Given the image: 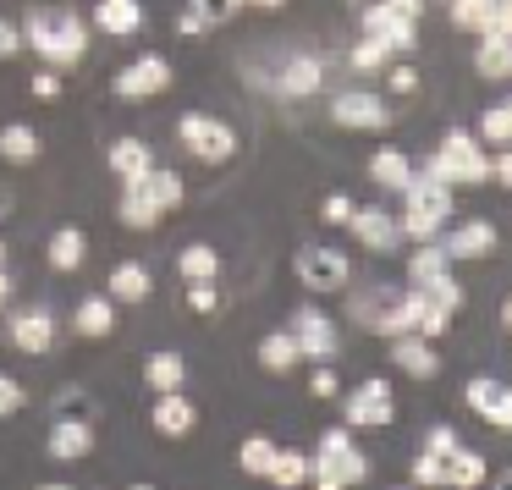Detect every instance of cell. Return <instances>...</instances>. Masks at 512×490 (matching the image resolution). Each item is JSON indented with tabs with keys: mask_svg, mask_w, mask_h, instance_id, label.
Here are the masks:
<instances>
[{
	"mask_svg": "<svg viewBox=\"0 0 512 490\" xmlns=\"http://www.w3.org/2000/svg\"><path fill=\"white\" fill-rule=\"evenodd\" d=\"M23 45L34 50L50 72H67L89 56V23H83L72 6H56V12H50V6H34V12L23 17Z\"/></svg>",
	"mask_w": 512,
	"mask_h": 490,
	"instance_id": "6da1fadb",
	"label": "cell"
},
{
	"mask_svg": "<svg viewBox=\"0 0 512 490\" xmlns=\"http://www.w3.org/2000/svg\"><path fill=\"white\" fill-rule=\"evenodd\" d=\"M402 237H413V243H435V237L446 232V221H452V188L446 182H435L430 171H419V177L402 188Z\"/></svg>",
	"mask_w": 512,
	"mask_h": 490,
	"instance_id": "7a4b0ae2",
	"label": "cell"
},
{
	"mask_svg": "<svg viewBox=\"0 0 512 490\" xmlns=\"http://www.w3.org/2000/svg\"><path fill=\"white\" fill-rule=\"evenodd\" d=\"M369 479V457L358 452L353 430H325L309 457V485L314 490H353Z\"/></svg>",
	"mask_w": 512,
	"mask_h": 490,
	"instance_id": "3957f363",
	"label": "cell"
},
{
	"mask_svg": "<svg viewBox=\"0 0 512 490\" xmlns=\"http://www.w3.org/2000/svg\"><path fill=\"white\" fill-rule=\"evenodd\" d=\"M424 171L446 188H479V182H490V155L474 133H446L435 155L424 160Z\"/></svg>",
	"mask_w": 512,
	"mask_h": 490,
	"instance_id": "277c9868",
	"label": "cell"
},
{
	"mask_svg": "<svg viewBox=\"0 0 512 490\" xmlns=\"http://www.w3.org/2000/svg\"><path fill=\"white\" fill-rule=\"evenodd\" d=\"M177 144L188 149L193 160H204V166H226V160L237 155V133L221 122V116L210 111H188L177 122Z\"/></svg>",
	"mask_w": 512,
	"mask_h": 490,
	"instance_id": "5b68a950",
	"label": "cell"
},
{
	"mask_svg": "<svg viewBox=\"0 0 512 490\" xmlns=\"http://www.w3.org/2000/svg\"><path fill=\"white\" fill-rule=\"evenodd\" d=\"M353 320L364 325V331H380V336H408L413 331V303H408V292L369 287L353 298Z\"/></svg>",
	"mask_w": 512,
	"mask_h": 490,
	"instance_id": "8992f818",
	"label": "cell"
},
{
	"mask_svg": "<svg viewBox=\"0 0 512 490\" xmlns=\"http://www.w3.org/2000/svg\"><path fill=\"white\" fill-rule=\"evenodd\" d=\"M331 122L347 127V133H386L391 127V105L369 89H342L331 100Z\"/></svg>",
	"mask_w": 512,
	"mask_h": 490,
	"instance_id": "52a82bcc",
	"label": "cell"
},
{
	"mask_svg": "<svg viewBox=\"0 0 512 490\" xmlns=\"http://www.w3.org/2000/svg\"><path fill=\"white\" fill-rule=\"evenodd\" d=\"M298 281H303L309 292H342L347 281H353V265H347L342 248L309 243V248H298Z\"/></svg>",
	"mask_w": 512,
	"mask_h": 490,
	"instance_id": "ba28073f",
	"label": "cell"
},
{
	"mask_svg": "<svg viewBox=\"0 0 512 490\" xmlns=\"http://www.w3.org/2000/svg\"><path fill=\"white\" fill-rule=\"evenodd\" d=\"M111 89L122 94V100H155V94H166V89H171V61L149 50V56L127 61V67L116 72Z\"/></svg>",
	"mask_w": 512,
	"mask_h": 490,
	"instance_id": "9c48e42d",
	"label": "cell"
},
{
	"mask_svg": "<svg viewBox=\"0 0 512 490\" xmlns=\"http://www.w3.org/2000/svg\"><path fill=\"white\" fill-rule=\"evenodd\" d=\"M342 413H347V430H380V424L397 419V397H391L386 380H364V386L342 402Z\"/></svg>",
	"mask_w": 512,
	"mask_h": 490,
	"instance_id": "30bf717a",
	"label": "cell"
},
{
	"mask_svg": "<svg viewBox=\"0 0 512 490\" xmlns=\"http://www.w3.org/2000/svg\"><path fill=\"white\" fill-rule=\"evenodd\" d=\"M287 331L298 336V347H303L309 364H336V358H342V336H336V325L325 320L320 309H298Z\"/></svg>",
	"mask_w": 512,
	"mask_h": 490,
	"instance_id": "8fae6325",
	"label": "cell"
},
{
	"mask_svg": "<svg viewBox=\"0 0 512 490\" xmlns=\"http://www.w3.org/2000/svg\"><path fill=\"white\" fill-rule=\"evenodd\" d=\"M6 336H12V347L23 358H45L50 347H56L61 325H56V314H50V309H17L12 320H6Z\"/></svg>",
	"mask_w": 512,
	"mask_h": 490,
	"instance_id": "7c38bea8",
	"label": "cell"
},
{
	"mask_svg": "<svg viewBox=\"0 0 512 490\" xmlns=\"http://www.w3.org/2000/svg\"><path fill=\"white\" fill-rule=\"evenodd\" d=\"M463 402L479 413L485 424H496V430H512V386L496 375H474L463 386Z\"/></svg>",
	"mask_w": 512,
	"mask_h": 490,
	"instance_id": "4fadbf2b",
	"label": "cell"
},
{
	"mask_svg": "<svg viewBox=\"0 0 512 490\" xmlns=\"http://www.w3.org/2000/svg\"><path fill=\"white\" fill-rule=\"evenodd\" d=\"M358 23H364L369 39H386L397 56H402V50H413V39H419V23H413V17H402L391 0H375V6H364V17H358Z\"/></svg>",
	"mask_w": 512,
	"mask_h": 490,
	"instance_id": "5bb4252c",
	"label": "cell"
},
{
	"mask_svg": "<svg viewBox=\"0 0 512 490\" xmlns=\"http://www.w3.org/2000/svg\"><path fill=\"white\" fill-rule=\"evenodd\" d=\"M347 232H353L369 254H391V248L402 243V221H397V215H386V210H375V204H358L353 221H347Z\"/></svg>",
	"mask_w": 512,
	"mask_h": 490,
	"instance_id": "9a60e30c",
	"label": "cell"
},
{
	"mask_svg": "<svg viewBox=\"0 0 512 490\" xmlns=\"http://www.w3.org/2000/svg\"><path fill=\"white\" fill-rule=\"evenodd\" d=\"M122 193L127 199H138V204H149L155 215H166V210H177L182 199H188V188H182V177L177 171H149V177H138V182H122Z\"/></svg>",
	"mask_w": 512,
	"mask_h": 490,
	"instance_id": "2e32d148",
	"label": "cell"
},
{
	"mask_svg": "<svg viewBox=\"0 0 512 490\" xmlns=\"http://www.w3.org/2000/svg\"><path fill=\"white\" fill-rule=\"evenodd\" d=\"M149 424H155L166 441H188V435L199 430V408H193V397H182V391H166V397H155Z\"/></svg>",
	"mask_w": 512,
	"mask_h": 490,
	"instance_id": "e0dca14e",
	"label": "cell"
},
{
	"mask_svg": "<svg viewBox=\"0 0 512 490\" xmlns=\"http://www.w3.org/2000/svg\"><path fill=\"white\" fill-rule=\"evenodd\" d=\"M149 12H144V0H94V28L111 39H133L144 34Z\"/></svg>",
	"mask_w": 512,
	"mask_h": 490,
	"instance_id": "ac0fdd59",
	"label": "cell"
},
{
	"mask_svg": "<svg viewBox=\"0 0 512 490\" xmlns=\"http://www.w3.org/2000/svg\"><path fill=\"white\" fill-rule=\"evenodd\" d=\"M155 292V276H149L138 259H122V265H111V281H105V298L116 303V309H138V303Z\"/></svg>",
	"mask_w": 512,
	"mask_h": 490,
	"instance_id": "d6986e66",
	"label": "cell"
},
{
	"mask_svg": "<svg viewBox=\"0 0 512 490\" xmlns=\"http://www.w3.org/2000/svg\"><path fill=\"white\" fill-rule=\"evenodd\" d=\"M441 248H446V259H485V254H496V226L490 221H457L452 232L441 237Z\"/></svg>",
	"mask_w": 512,
	"mask_h": 490,
	"instance_id": "ffe728a7",
	"label": "cell"
},
{
	"mask_svg": "<svg viewBox=\"0 0 512 490\" xmlns=\"http://www.w3.org/2000/svg\"><path fill=\"white\" fill-rule=\"evenodd\" d=\"M105 166H111V177L138 182V177H149V171H155V149H149L144 138H116V144L105 149Z\"/></svg>",
	"mask_w": 512,
	"mask_h": 490,
	"instance_id": "44dd1931",
	"label": "cell"
},
{
	"mask_svg": "<svg viewBox=\"0 0 512 490\" xmlns=\"http://www.w3.org/2000/svg\"><path fill=\"white\" fill-rule=\"evenodd\" d=\"M45 452L56 457V463H78V457L94 452V424L89 419H61L56 430H50Z\"/></svg>",
	"mask_w": 512,
	"mask_h": 490,
	"instance_id": "7402d4cb",
	"label": "cell"
},
{
	"mask_svg": "<svg viewBox=\"0 0 512 490\" xmlns=\"http://www.w3.org/2000/svg\"><path fill=\"white\" fill-rule=\"evenodd\" d=\"M45 259H50V270H61V276L83 270V259H89V232H83V226H61V232H50Z\"/></svg>",
	"mask_w": 512,
	"mask_h": 490,
	"instance_id": "603a6c76",
	"label": "cell"
},
{
	"mask_svg": "<svg viewBox=\"0 0 512 490\" xmlns=\"http://www.w3.org/2000/svg\"><path fill=\"white\" fill-rule=\"evenodd\" d=\"M276 89L287 94V100H309L314 89H325V61L320 56H292L287 67H281Z\"/></svg>",
	"mask_w": 512,
	"mask_h": 490,
	"instance_id": "cb8c5ba5",
	"label": "cell"
},
{
	"mask_svg": "<svg viewBox=\"0 0 512 490\" xmlns=\"http://www.w3.org/2000/svg\"><path fill=\"white\" fill-rule=\"evenodd\" d=\"M391 358H397V369L402 375H413V380H430L435 369H441V358L430 353V336H391Z\"/></svg>",
	"mask_w": 512,
	"mask_h": 490,
	"instance_id": "d4e9b609",
	"label": "cell"
},
{
	"mask_svg": "<svg viewBox=\"0 0 512 490\" xmlns=\"http://www.w3.org/2000/svg\"><path fill=\"white\" fill-rule=\"evenodd\" d=\"M474 72H479V78H490V83H507L512 78V39L507 34H479Z\"/></svg>",
	"mask_w": 512,
	"mask_h": 490,
	"instance_id": "484cf974",
	"label": "cell"
},
{
	"mask_svg": "<svg viewBox=\"0 0 512 490\" xmlns=\"http://www.w3.org/2000/svg\"><path fill=\"white\" fill-rule=\"evenodd\" d=\"M39 155H45V138H39L28 122H6V127H0V160H6V166H34Z\"/></svg>",
	"mask_w": 512,
	"mask_h": 490,
	"instance_id": "4316f807",
	"label": "cell"
},
{
	"mask_svg": "<svg viewBox=\"0 0 512 490\" xmlns=\"http://www.w3.org/2000/svg\"><path fill=\"white\" fill-rule=\"evenodd\" d=\"M369 177H375L386 193H402L419 171H413V160L402 155V149H375V155H369Z\"/></svg>",
	"mask_w": 512,
	"mask_h": 490,
	"instance_id": "83f0119b",
	"label": "cell"
},
{
	"mask_svg": "<svg viewBox=\"0 0 512 490\" xmlns=\"http://www.w3.org/2000/svg\"><path fill=\"white\" fill-rule=\"evenodd\" d=\"M72 331L89 336V342H105L116 331V303L111 298H83L78 314H72Z\"/></svg>",
	"mask_w": 512,
	"mask_h": 490,
	"instance_id": "f1b7e54d",
	"label": "cell"
},
{
	"mask_svg": "<svg viewBox=\"0 0 512 490\" xmlns=\"http://www.w3.org/2000/svg\"><path fill=\"white\" fill-rule=\"evenodd\" d=\"M144 386L155 391V397H166V391H182V386H188V364H182V353H149Z\"/></svg>",
	"mask_w": 512,
	"mask_h": 490,
	"instance_id": "f546056e",
	"label": "cell"
},
{
	"mask_svg": "<svg viewBox=\"0 0 512 490\" xmlns=\"http://www.w3.org/2000/svg\"><path fill=\"white\" fill-rule=\"evenodd\" d=\"M259 364H265L270 375H287V369H298V364H303L298 336H292V331H270L265 342H259Z\"/></svg>",
	"mask_w": 512,
	"mask_h": 490,
	"instance_id": "4dcf8cb0",
	"label": "cell"
},
{
	"mask_svg": "<svg viewBox=\"0 0 512 490\" xmlns=\"http://www.w3.org/2000/svg\"><path fill=\"white\" fill-rule=\"evenodd\" d=\"M485 485V457L468 452V446H452L446 457V490H479Z\"/></svg>",
	"mask_w": 512,
	"mask_h": 490,
	"instance_id": "1f68e13d",
	"label": "cell"
},
{
	"mask_svg": "<svg viewBox=\"0 0 512 490\" xmlns=\"http://www.w3.org/2000/svg\"><path fill=\"white\" fill-rule=\"evenodd\" d=\"M265 479H270V490H303L309 485V457H303L298 446H281Z\"/></svg>",
	"mask_w": 512,
	"mask_h": 490,
	"instance_id": "d6a6232c",
	"label": "cell"
},
{
	"mask_svg": "<svg viewBox=\"0 0 512 490\" xmlns=\"http://www.w3.org/2000/svg\"><path fill=\"white\" fill-rule=\"evenodd\" d=\"M446 270H452V259H446L441 237H435V243H419V248H413V259H408V287H424V281L446 276Z\"/></svg>",
	"mask_w": 512,
	"mask_h": 490,
	"instance_id": "836d02e7",
	"label": "cell"
},
{
	"mask_svg": "<svg viewBox=\"0 0 512 490\" xmlns=\"http://www.w3.org/2000/svg\"><path fill=\"white\" fill-rule=\"evenodd\" d=\"M177 276L182 281H215L221 276V254H215L210 243H188L177 254Z\"/></svg>",
	"mask_w": 512,
	"mask_h": 490,
	"instance_id": "e575fe53",
	"label": "cell"
},
{
	"mask_svg": "<svg viewBox=\"0 0 512 490\" xmlns=\"http://www.w3.org/2000/svg\"><path fill=\"white\" fill-rule=\"evenodd\" d=\"M501 0H446V12L463 34H490V17H496Z\"/></svg>",
	"mask_w": 512,
	"mask_h": 490,
	"instance_id": "d590c367",
	"label": "cell"
},
{
	"mask_svg": "<svg viewBox=\"0 0 512 490\" xmlns=\"http://www.w3.org/2000/svg\"><path fill=\"white\" fill-rule=\"evenodd\" d=\"M276 452H281V446L270 441V435H248L243 452H237V468H243V474H254V479H265L270 463H276Z\"/></svg>",
	"mask_w": 512,
	"mask_h": 490,
	"instance_id": "8d00e7d4",
	"label": "cell"
},
{
	"mask_svg": "<svg viewBox=\"0 0 512 490\" xmlns=\"http://www.w3.org/2000/svg\"><path fill=\"white\" fill-rule=\"evenodd\" d=\"M391 56H397V50L386 45V39H358L353 50H347V61H353V72H386L391 67Z\"/></svg>",
	"mask_w": 512,
	"mask_h": 490,
	"instance_id": "74e56055",
	"label": "cell"
},
{
	"mask_svg": "<svg viewBox=\"0 0 512 490\" xmlns=\"http://www.w3.org/2000/svg\"><path fill=\"white\" fill-rule=\"evenodd\" d=\"M188 12L199 17V23H204V34H210V28L232 23V17L243 12V0H188Z\"/></svg>",
	"mask_w": 512,
	"mask_h": 490,
	"instance_id": "f35d334b",
	"label": "cell"
},
{
	"mask_svg": "<svg viewBox=\"0 0 512 490\" xmlns=\"http://www.w3.org/2000/svg\"><path fill=\"white\" fill-rule=\"evenodd\" d=\"M479 138H485V144H512V105L507 100L479 116Z\"/></svg>",
	"mask_w": 512,
	"mask_h": 490,
	"instance_id": "ab89813d",
	"label": "cell"
},
{
	"mask_svg": "<svg viewBox=\"0 0 512 490\" xmlns=\"http://www.w3.org/2000/svg\"><path fill=\"white\" fill-rule=\"evenodd\" d=\"M188 309H193V314H215V309H221V292H215V281H188Z\"/></svg>",
	"mask_w": 512,
	"mask_h": 490,
	"instance_id": "60d3db41",
	"label": "cell"
},
{
	"mask_svg": "<svg viewBox=\"0 0 512 490\" xmlns=\"http://www.w3.org/2000/svg\"><path fill=\"white\" fill-rule=\"evenodd\" d=\"M28 94H34V100H45V105H56V100H61V72L39 67L34 78H28Z\"/></svg>",
	"mask_w": 512,
	"mask_h": 490,
	"instance_id": "b9f144b4",
	"label": "cell"
},
{
	"mask_svg": "<svg viewBox=\"0 0 512 490\" xmlns=\"http://www.w3.org/2000/svg\"><path fill=\"white\" fill-rule=\"evenodd\" d=\"M23 402H28L23 380H12V375H0V419H12V413H23Z\"/></svg>",
	"mask_w": 512,
	"mask_h": 490,
	"instance_id": "7bdbcfd3",
	"label": "cell"
},
{
	"mask_svg": "<svg viewBox=\"0 0 512 490\" xmlns=\"http://www.w3.org/2000/svg\"><path fill=\"white\" fill-rule=\"evenodd\" d=\"M23 23H6V17H0V61H17L23 56Z\"/></svg>",
	"mask_w": 512,
	"mask_h": 490,
	"instance_id": "ee69618b",
	"label": "cell"
},
{
	"mask_svg": "<svg viewBox=\"0 0 512 490\" xmlns=\"http://www.w3.org/2000/svg\"><path fill=\"white\" fill-rule=\"evenodd\" d=\"M353 210H358V204L347 199V193H331V199L320 204V215H325L331 226H347V221H353Z\"/></svg>",
	"mask_w": 512,
	"mask_h": 490,
	"instance_id": "f6af8a7d",
	"label": "cell"
},
{
	"mask_svg": "<svg viewBox=\"0 0 512 490\" xmlns=\"http://www.w3.org/2000/svg\"><path fill=\"white\" fill-rule=\"evenodd\" d=\"M309 391H314V397H336V391H342V386H336V364H314Z\"/></svg>",
	"mask_w": 512,
	"mask_h": 490,
	"instance_id": "bcb514c9",
	"label": "cell"
},
{
	"mask_svg": "<svg viewBox=\"0 0 512 490\" xmlns=\"http://www.w3.org/2000/svg\"><path fill=\"white\" fill-rule=\"evenodd\" d=\"M386 83L397 94H413V89H419V72H413V67H386Z\"/></svg>",
	"mask_w": 512,
	"mask_h": 490,
	"instance_id": "7dc6e473",
	"label": "cell"
},
{
	"mask_svg": "<svg viewBox=\"0 0 512 490\" xmlns=\"http://www.w3.org/2000/svg\"><path fill=\"white\" fill-rule=\"evenodd\" d=\"M490 182L512 188V149H507V155H496V160H490Z\"/></svg>",
	"mask_w": 512,
	"mask_h": 490,
	"instance_id": "c3c4849f",
	"label": "cell"
},
{
	"mask_svg": "<svg viewBox=\"0 0 512 490\" xmlns=\"http://www.w3.org/2000/svg\"><path fill=\"white\" fill-rule=\"evenodd\" d=\"M490 34H507L512 39V0H501L496 17H490Z\"/></svg>",
	"mask_w": 512,
	"mask_h": 490,
	"instance_id": "681fc988",
	"label": "cell"
},
{
	"mask_svg": "<svg viewBox=\"0 0 512 490\" xmlns=\"http://www.w3.org/2000/svg\"><path fill=\"white\" fill-rule=\"evenodd\" d=\"M391 6H397L402 17H413V23H419V17H424V0H391Z\"/></svg>",
	"mask_w": 512,
	"mask_h": 490,
	"instance_id": "f907efd6",
	"label": "cell"
},
{
	"mask_svg": "<svg viewBox=\"0 0 512 490\" xmlns=\"http://www.w3.org/2000/svg\"><path fill=\"white\" fill-rule=\"evenodd\" d=\"M12 292H17V281H12V270H0V303L12 298Z\"/></svg>",
	"mask_w": 512,
	"mask_h": 490,
	"instance_id": "816d5d0a",
	"label": "cell"
},
{
	"mask_svg": "<svg viewBox=\"0 0 512 490\" xmlns=\"http://www.w3.org/2000/svg\"><path fill=\"white\" fill-rule=\"evenodd\" d=\"M243 6H259V12H281L287 0H243Z\"/></svg>",
	"mask_w": 512,
	"mask_h": 490,
	"instance_id": "f5cc1de1",
	"label": "cell"
},
{
	"mask_svg": "<svg viewBox=\"0 0 512 490\" xmlns=\"http://www.w3.org/2000/svg\"><path fill=\"white\" fill-rule=\"evenodd\" d=\"M501 325H507V331H512V298L501 303Z\"/></svg>",
	"mask_w": 512,
	"mask_h": 490,
	"instance_id": "db71d44e",
	"label": "cell"
},
{
	"mask_svg": "<svg viewBox=\"0 0 512 490\" xmlns=\"http://www.w3.org/2000/svg\"><path fill=\"white\" fill-rule=\"evenodd\" d=\"M6 210H12V193H6V188H0V215H6Z\"/></svg>",
	"mask_w": 512,
	"mask_h": 490,
	"instance_id": "11a10c76",
	"label": "cell"
},
{
	"mask_svg": "<svg viewBox=\"0 0 512 490\" xmlns=\"http://www.w3.org/2000/svg\"><path fill=\"white\" fill-rule=\"evenodd\" d=\"M0 270H6V237H0Z\"/></svg>",
	"mask_w": 512,
	"mask_h": 490,
	"instance_id": "9f6ffc18",
	"label": "cell"
},
{
	"mask_svg": "<svg viewBox=\"0 0 512 490\" xmlns=\"http://www.w3.org/2000/svg\"><path fill=\"white\" fill-rule=\"evenodd\" d=\"M34 490H72V485H34Z\"/></svg>",
	"mask_w": 512,
	"mask_h": 490,
	"instance_id": "6f0895ef",
	"label": "cell"
},
{
	"mask_svg": "<svg viewBox=\"0 0 512 490\" xmlns=\"http://www.w3.org/2000/svg\"><path fill=\"white\" fill-rule=\"evenodd\" d=\"M133 490H155V485H133Z\"/></svg>",
	"mask_w": 512,
	"mask_h": 490,
	"instance_id": "680465c9",
	"label": "cell"
},
{
	"mask_svg": "<svg viewBox=\"0 0 512 490\" xmlns=\"http://www.w3.org/2000/svg\"><path fill=\"white\" fill-rule=\"evenodd\" d=\"M507 105H512V94H507Z\"/></svg>",
	"mask_w": 512,
	"mask_h": 490,
	"instance_id": "91938a15",
	"label": "cell"
}]
</instances>
